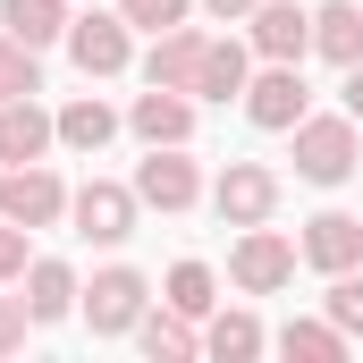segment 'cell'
Instances as JSON below:
<instances>
[{
  "instance_id": "cell-1",
  "label": "cell",
  "mask_w": 363,
  "mask_h": 363,
  "mask_svg": "<svg viewBox=\"0 0 363 363\" xmlns=\"http://www.w3.org/2000/svg\"><path fill=\"white\" fill-rule=\"evenodd\" d=\"M287 135H296V178H304V186H347V178H355V161H363V127L347 118V110H338V118L304 110Z\"/></svg>"
},
{
  "instance_id": "cell-2",
  "label": "cell",
  "mask_w": 363,
  "mask_h": 363,
  "mask_svg": "<svg viewBox=\"0 0 363 363\" xmlns=\"http://www.w3.org/2000/svg\"><path fill=\"white\" fill-rule=\"evenodd\" d=\"M144 304H152V279H144V271H127V262L93 271V287L77 296V313L93 321V338H127V330L144 321Z\"/></svg>"
},
{
  "instance_id": "cell-3",
  "label": "cell",
  "mask_w": 363,
  "mask_h": 363,
  "mask_svg": "<svg viewBox=\"0 0 363 363\" xmlns=\"http://www.w3.org/2000/svg\"><path fill=\"white\" fill-rule=\"evenodd\" d=\"M68 60L85 68V85H101V77H127V68H135L127 17H118V9H85V17H68Z\"/></svg>"
},
{
  "instance_id": "cell-4",
  "label": "cell",
  "mask_w": 363,
  "mask_h": 363,
  "mask_svg": "<svg viewBox=\"0 0 363 363\" xmlns=\"http://www.w3.org/2000/svg\"><path fill=\"white\" fill-rule=\"evenodd\" d=\"M135 211H144V194L118 186V178H93V186L68 194V220H77L85 245H127V237H135Z\"/></svg>"
},
{
  "instance_id": "cell-5",
  "label": "cell",
  "mask_w": 363,
  "mask_h": 363,
  "mask_svg": "<svg viewBox=\"0 0 363 363\" xmlns=\"http://www.w3.org/2000/svg\"><path fill=\"white\" fill-rule=\"evenodd\" d=\"M304 110H313L304 68H296V60H262V68H254V85H245V118H254L262 135H287Z\"/></svg>"
},
{
  "instance_id": "cell-6",
  "label": "cell",
  "mask_w": 363,
  "mask_h": 363,
  "mask_svg": "<svg viewBox=\"0 0 363 363\" xmlns=\"http://www.w3.org/2000/svg\"><path fill=\"white\" fill-rule=\"evenodd\" d=\"M0 211H9L17 228H60V220H68V186H60V169H43V161L0 169Z\"/></svg>"
},
{
  "instance_id": "cell-7",
  "label": "cell",
  "mask_w": 363,
  "mask_h": 363,
  "mask_svg": "<svg viewBox=\"0 0 363 363\" xmlns=\"http://www.w3.org/2000/svg\"><path fill=\"white\" fill-rule=\"evenodd\" d=\"M211 211L228 220V228H262L279 211V169H262V161H228L220 178H211Z\"/></svg>"
},
{
  "instance_id": "cell-8",
  "label": "cell",
  "mask_w": 363,
  "mask_h": 363,
  "mask_svg": "<svg viewBox=\"0 0 363 363\" xmlns=\"http://www.w3.org/2000/svg\"><path fill=\"white\" fill-rule=\"evenodd\" d=\"M228 279H237L245 296H279V287L296 279V245H287L271 220H262V228H245V237L228 245Z\"/></svg>"
},
{
  "instance_id": "cell-9",
  "label": "cell",
  "mask_w": 363,
  "mask_h": 363,
  "mask_svg": "<svg viewBox=\"0 0 363 363\" xmlns=\"http://www.w3.org/2000/svg\"><path fill=\"white\" fill-rule=\"evenodd\" d=\"M135 194H144V211H194L203 203V169L186 161V144H152V161L135 169Z\"/></svg>"
},
{
  "instance_id": "cell-10",
  "label": "cell",
  "mask_w": 363,
  "mask_h": 363,
  "mask_svg": "<svg viewBox=\"0 0 363 363\" xmlns=\"http://www.w3.org/2000/svg\"><path fill=\"white\" fill-rule=\"evenodd\" d=\"M296 262H313L321 279L355 271V262H363V220H355V211H313L304 237H296Z\"/></svg>"
},
{
  "instance_id": "cell-11",
  "label": "cell",
  "mask_w": 363,
  "mask_h": 363,
  "mask_svg": "<svg viewBox=\"0 0 363 363\" xmlns=\"http://www.w3.org/2000/svg\"><path fill=\"white\" fill-rule=\"evenodd\" d=\"M245 43H254V60H296V68H304V51H313V9L262 0V9L245 17Z\"/></svg>"
},
{
  "instance_id": "cell-12",
  "label": "cell",
  "mask_w": 363,
  "mask_h": 363,
  "mask_svg": "<svg viewBox=\"0 0 363 363\" xmlns=\"http://www.w3.org/2000/svg\"><path fill=\"white\" fill-rule=\"evenodd\" d=\"M127 127H135L144 144H194V93L144 85V93H135V110H127Z\"/></svg>"
},
{
  "instance_id": "cell-13",
  "label": "cell",
  "mask_w": 363,
  "mask_h": 363,
  "mask_svg": "<svg viewBox=\"0 0 363 363\" xmlns=\"http://www.w3.org/2000/svg\"><path fill=\"white\" fill-rule=\"evenodd\" d=\"M60 144V118L26 93V101H0V169H17V161H43Z\"/></svg>"
},
{
  "instance_id": "cell-14",
  "label": "cell",
  "mask_w": 363,
  "mask_h": 363,
  "mask_svg": "<svg viewBox=\"0 0 363 363\" xmlns=\"http://www.w3.org/2000/svg\"><path fill=\"white\" fill-rule=\"evenodd\" d=\"M203 51H211V34H203V26H169V34H152V51H144V85H178V93H194Z\"/></svg>"
},
{
  "instance_id": "cell-15",
  "label": "cell",
  "mask_w": 363,
  "mask_h": 363,
  "mask_svg": "<svg viewBox=\"0 0 363 363\" xmlns=\"http://www.w3.org/2000/svg\"><path fill=\"white\" fill-rule=\"evenodd\" d=\"M77 296H85V287H77V271H68L60 254H34V262H26V313H34V330L68 321V313H77Z\"/></svg>"
},
{
  "instance_id": "cell-16",
  "label": "cell",
  "mask_w": 363,
  "mask_h": 363,
  "mask_svg": "<svg viewBox=\"0 0 363 363\" xmlns=\"http://www.w3.org/2000/svg\"><path fill=\"white\" fill-rule=\"evenodd\" d=\"M245 85H254V43H211L203 51V68H194V101H245Z\"/></svg>"
},
{
  "instance_id": "cell-17",
  "label": "cell",
  "mask_w": 363,
  "mask_h": 363,
  "mask_svg": "<svg viewBox=\"0 0 363 363\" xmlns=\"http://www.w3.org/2000/svg\"><path fill=\"white\" fill-rule=\"evenodd\" d=\"M313 51H321L330 68H355L363 60V9L355 0H321V9H313Z\"/></svg>"
},
{
  "instance_id": "cell-18",
  "label": "cell",
  "mask_w": 363,
  "mask_h": 363,
  "mask_svg": "<svg viewBox=\"0 0 363 363\" xmlns=\"http://www.w3.org/2000/svg\"><path fill=\"white\" fill-rule=\"evenodd\" d=\"M118 127H127V118H118V110H110L101 93H77V101L60 110V144H68V152H101V144H110Z\"/></svg>"
},
{
  "instance_id": "cell-19",
  "label": "cell",
  "mask_w": 363,
  "mask_h": 363,
  "mask_svg": "<svg viewBox=\"0 0 363 363\" xmlns=\"http://www.w3.org/2000/svg\"><path fill=\"white\" fill-rule=\"evenodd\" d=\"M0 26H9L17 43L51 51V43H68V0H0Z\"/></svg>"
},
{
  "instance_id": "cell-20",
  "label": "cell",
  "mask_w": 363,
  "mask_h": 363,
  "mask_svg": "<svg viewBox=\"0 0 363 363\" xmlns=\"http://www.w3.org/2000/svg\"><path fill=\"white\" fill-rule=\"evenodd\" d=\"M135 338H144V355H152V363H186L194 347H203V338H194V321H186L178 304H161V313H144V321H135Z\"/></svg>"
},
{
  "instance_id": "cell-21",
  "label": "cell",
  "mask_w": 363,
  "mask_h": 363,
  "mask_svg": "<svg viewBox=\"0 0 363 363\" xmlns=\"http://www.w3.org/2000/svg\"><path fill=\"white\" fill-rule=\"evenodd\" d=\"M347 347H355V338H347L338 321H287V330H279V355H296V363H338Z\"/></svg>"
},
{
  "instance_id": "cell-22",
  "label": "cell",
  "mask_w": 363,
  "mask_h": 363,
  "mask_svg": "<svg viewBox=\"0 0 363 363\" xmlns=\"http://www.w3.org/2000/svg\"><path fill=\"white\" fill-rule=\"evenodd\" d=\"M26 93H43V51L0 34V101H26Z\"/></svg>"
},
{
  "instance_id": "cell-23",
  "label": "cell",
  "mask_w": 363,
  "mask_h": 363,
  "mask_svg": "<svg viewBox=\"0 0 363 363\" xmlns=\"http://www.w3.org/2000/svg\"><path fill=\"white\" fill-rule=\"evenodd\" d=\"M211 287H220V279H211V262H178V271H169V296H161V304H178L186 321H203V313L220 304Z\"/></svg>"
},
{
  "instance_id": "cell-24",
  "label": "cell",
  "mask_w": 363,
  "mask_h": 363,
  "mask_svg": "<svg viewBox=\"0 0 363 363\" xmlns=\"http://www.w3.org/2000/svg\"><path fill=\"white\" fill-rule=\"evenodd\" d=\"M203 347L228 355V363H245V355H262V321H254V313H220V321L203 330Z\"/></svg>"
},
{
  "instance_id": "cell-25",
  "label": "cell",
  "mask_w": 363,
  "mask_h": 363,
  "mask_svg": "<svg viewBox=\"0 0 363 363\" xmlns=\"http://www.w3.org/2000/svg\"><path fill=\"white\" fill-rule=\"evenodd\" d=\"M118 17H127V26H144V34H169V26L194 17V0H118Z\"/></svg>"
},
{
  "instance_id": "cell-26",
  "label": "cell",
  "mask_w": 363,
  "mask_h": 363,
  "mask_svg": "<svg viewBox=\"0 0 363 363\" xmlns=\"http://www.w3.org/2000/svg\"><path fill=\"white\" fill-rule=\"evenodd\" d=\"M330 321H338L347 338H363V279H355V271L330 279Z\"/></svg>"
},
{
  "instance_id": "cell-27",
  "label": "cell",
  "mask_w": 363,
  "mask_h": 363,
  "mask_svg": "<svg viewBox=\"0 0 363 363\" xmlns=\"http://www.w3.org/2000/svg\"><path fill=\"white\" fill-rule=\"evenodd\" d=\"M26 237H34V228H17V220L0 211V287H9V279H26V262H34V254H26Z\"/></svg>"
},
{
  "instance_id": "cell-28",
  "label": "cell",
  "mask_w": 363,
  "mask_h": 363,
  "mask_svg": "<svg viewBox=\"0 0 363 363\" xmlns=\"http://www.w3.org/2000/svg\"><path fill=\"white\" fill-rule=\"evenodd\" d=\"M26 330H34L26 296H0V355H17V347H26Z\"/></svg>"
},
{
  "instance_id": "cell-29",
  "label": "cell",
  "mask_w": 363,
  "mask_h": 363,
  "mask_svg": "<svg viewBox=\"0 0 363 363\" xmlns=\"http://www.w3.org/2000/svg\"><path fill=\"white\" fill-rule=\"evenodd\" d=\"M194 9H203V17H220V26H245L262 0H194Z\"/></svg>"
},
{
  "instance_id": "cell-30",
  "label": "cell",
  "mask_w": 363,
  "mask_h": 363,
  "mask_svg": "<svg viewBox=\"0 0 363 363\" xmlns=\"http://www.w3.org/2000/svg\"><path fill=\"white\" fill-rule=\"evenodd\" d=\"M347 118H355V127H363V60H355V68H347Z\"/></svg>"
}]
</instances>
